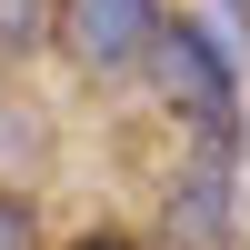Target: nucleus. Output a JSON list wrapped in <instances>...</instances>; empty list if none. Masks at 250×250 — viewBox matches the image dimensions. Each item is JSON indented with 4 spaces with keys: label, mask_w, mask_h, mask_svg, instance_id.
Returning a JSON list of instances; mask_svg holds the SVG:
<instances>
[{
    "label": "nucleus",
    "mask_w": 250,
    "mask_h": 250,
    "mask_svg": "<svg viewBox=\"0 0 250 250\" xmlns=\"http://www.w3.org/2000/svg\"><path fill=\"white\" fill-rule=\"evenodd\" d=\"M150 80H160V100H170V110L190 120L200 140H240V80H230V40H210L200 20H180V30H160Z\"/></svg>",
    "instance_id": "nucleus-1"
},
{
    "label": "nucleus",
    "mask_w": 250,
    "mask_h": 250,
    "mask_svg": "<svg viewBox=\"0 0 250 250\" xmlns=\"http://www.w3.org/2000/svg\"><path fill=\"white\" fill-rule=\"evenodd\" d=\"M160 30H170V20H160V0H60V10H50V40H60L90 80L130 70V60H150Z\"/></svg>",
    "instance_id": "nucleus-2"
},
{
    "label": "nucleus",
    "mask_w": 250,
    "mask_h": 250,
    "mask_svg": "<svg viewBox=\"0 0 250 250\" xmlns=\"http://www.w3.org/2000/svg\"><path fill=\"white\" fill-rule=\"evenodd\" d=\"M220 230H230V140H210L200 170L170 190V240L180 250H220Z\"/></svg>",
    "instance_id": "nucleus-3"
},
{
    "label": "nucleus",
    "mask_w": 250,
    "mask_h": 250,
    "mask_svg": "<svg viewBox=\"0 0 250 250\" xmlns=\"http://www.w3.org/2000/svg\"><path fill=\"white\" fill-rule=\"evenodd\" d=\"M40 40V0H0V60Z\"/></svg>",
    "instance_id": "nucleus-4"
},
{
    "label": "nucleus",
    "mask_w": 250,
    "mask_h": 250,
    "mask_svg": "<svg viewBox=\"0 0 250 250\" xmlns=\"http://www.w3.org/2000/svg\"><path fill=\"white\" fill-rule=\"evenodd\" d=\"M0 250H30V200L0 190Z\"/></svg>",
    "instance_id": "nucleus-5"
},
{
    "label": "nucleus",
    "mask_w": 250,
    "mask_h": 250,
    "mask_svg": "<svg viewBox=\"0 0 250 250\" xmlns=\"http://www.w3.org/2000/svg\"><path fill=\"white\" fill-rule=\"evenodd\" d=\"M220 10H230V30H250V0H220Z\"/></svg>",
    "instance_id": "nucleus-6"
},
{
    "label": "nucleus",
    "mask_w": 250,
    "mask_h": 250,
    "mask_svg": "<svg viewBox=\"0 0 250 250\" xmlns=\"http://www.w3.org/2000/svg\"><path fill=\"white\" fill-rule=\"evenodd\" d=\"M80 250H130V240H80Z\"/></svg>",
    "instance_id": "nucleus-7"
}]
</instances>
